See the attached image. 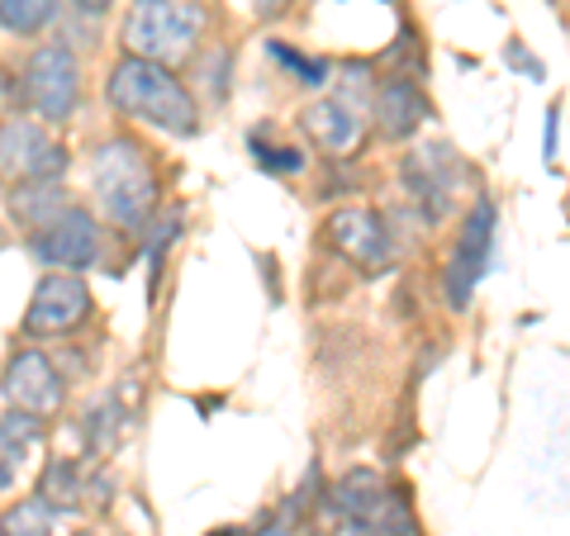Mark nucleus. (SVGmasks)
I'll return each mask as SVG.
<instances>
[{
	"instance_id": "11",
	"label": "nucleus",
	"mask_w": 570,
	"mask_h": 536,
	"mask_svg": "<svg viewBox=\"0 0 570 536\" xmlns=\"http://www.w3.org/2000/svg\"><path fill=\"white\" fill-rule=\"evenodd\" d=\"M328 242L362 271H385L390 266V234L371 209H337L328 219Z\"/></svg>"
},
{
	"instance_id": "4",
	"label": "nucleus",
	"mask_w": 570,
	"mask_h": 536,
	"mask_svg": "<svg viewBox=\"0 0 570 536\" xmlns=\"http://www.w3.org/2000/svg\"><path fill=\"white\" fill-rule=\"evenodd\" d=\"M333 504L343 513L352 536H419L409 504L395 489L381 485L376 470H352L343 485H337Z\"/></svg>"
},
{
	"instance_id": "17",
	"label": "nucleus",
	"mask_w": 570,
	"mask_h": 536,
	"mask_svg": "<svg viewBox=\"0 0 570 536\" xmlns=\"http://www.w3.org/2000/svg\"><path fill=\"white\" fill-rule=\"evenodd\" d=\"M39 441H43V423L33 418V414L10 408V414L0 418V470H14Z\"/></svg>"
},
{
	"instance_id": "5",
	"label": "nucleus",
	"mask_w": 570,
	"mask_h": 536,
	"mask_svg": "<svg viewBox=\"0 0 570 536\" xmlns=\"http://www.w3.org/2000/svg\"><path fill=\"white\" fill-rule=\"evenodd\" d=\"M24 105L29 115H39L43 123H62L77 115V100H81V67H77V52L67 43H43L33 48V58L24 62Z\"/></svg>"
},
{
	"instance_id": "24",
	"label": "nucleus",
	"mask_w": 570,
	"mask_h": 536,
	"mask_svg": "<svg viewBox=\"0 0 570 536\" xmlns=\"http://www.w3.org/2000/svg\"><path fill=\"white\" fill-rule=\"evenodd\" d=\"M542 148H547V162L557 157V110H547V133H542Z\"/></svg>"
},
{
	"instance_id": "25",
	"label": "nucleus",
	"mask_w": 570,
	"mask_h": 536,
	"mask_svg": "<svg viewBox=\"0 0 570 536\" xmlns=\"http://www.w3.org/2000/svg\"><path fill=\"white\" fill-rule=\"evenodd\" d=\"M285 6H291V0H253V10L262 14V20H276V14H281Z\"/></svg>"
},
{
	"instance_id": "14",
	"label": "nucleus",
	"mask_w": 570,
	"mask_h": 536,
	"mask_svg": "<svg viewBox=\"0 0 570 536\" xmlns=\"http://www.w3.org/2000/svg\"><path fill=\"white\" fill-rule=\"evenodd\" d=\"M299 123H305V133H309L314 148H324V152H347L352 142L362 138V115H356L352 105H343L337 96L309 105V110L299 115Z\"/></svg>"
},
{
	"instance_id": "16",
	"label": "nucleus",
	"mask_w": 570,
	"mask_h": 536,
	"mask_svg": "<svg viewBox=\"0 0 570 536\" xmlns=\"http://www.w3.org/2000/svg\"><path fill=\"white\" fill-rule=\"evenodd\" d=\"M10 209H14V219H20L24 228H33L39 234L43 224H52L58 214L67 209V195L58 181H33V186H14L10 190Z\"/></svg>"
},
{
	"instance_id": "28",
	"label": "nucleus",
	"mask_w": 570,
	"mask_h": 536,
	"mask_svg": "<svg viewBox=\"0 0 570 536\" xmlns=\"http://www.w3.org/2000/svg\"><path fill=\"white\" fill-rule=\"evenodd\" d=\"M0 247H6V228H0Z\"/></svg>"
},
{
	"instance_id": "10",
	"label": "nucleus",
	"mask_w": 570,
	"mask_h": 536,
	"mask_svg": "<svg viewBox=\"0 0 570 536\" xmlns=\"http://www.w3.org/2000/svg\"><path fill=\"white\" fill-rule=\"evenodd\" d=\"M0 395L10 399V408L33 418H52L62 408V370L48 361L43 351H14L6 361V380H0Z\"/></svg>"
},
{
	"instance_id": "7",
	"label": "nucleus",
	"mask_w": 570,
	"mask_h": 536,
	"mask_svg": "<svg viewBox=\"0 0 570 536\" xmlns=\"http://www.w3.org/2000/svg\"><path fill=\"white\" fill-rule=\"evenodd\" d=\"M29 252L39 266H52V271H86V266L100 261V224L91 209L67 205L58 219L43 224L39 234L29 238Z\"/></svg>"
},
{
	"instance_id": "12",
	"label": "nucleus",
	"mask_w": 570,
	"mask_h": 536,
	"mask_svg": "<svg viewBox=\"0 0 570 536\" xmlns=\"http://www.w3.org/2000/svg\"><path fill=\"white\" fill-rule=\"evenodd\" d=\"M404 186L423 205V219H438V214L448 209V200H452V186H456V157H452V148H438V142H433V148L409 152Z\"/></svg>"
},
{
	"instance_id": "13",
	"label": "nucleus",
	"mask_w": 570,
	"mask_h": 536,
	"mask_svg": "<svg viewBox=\"0 0 570 536\" xmlns=\"http://www.w3.org/2000/svg\"><path fill=\"white\" fill-rule=\"evenodd\" d=\"M376 119L385 138H409L428 119V100L414 77H390L376 91Z\"/></svg>"
},
{
	"instance_id": "1",
	"label": "nucleus",
	"mask_w": 570,
	"mask_h": 536,
	"mask_svg": "<svg viewBox=\"0 0 570 536\" xmlns=\"http://www.w3.org/2000/svg\"><path fill=\"white\" fill-rule=\"evenodd\" d=\"M110 105L119 115L153 123V129L176 133V138L200 133V105L186 91V81L171 77V67H163V62L124 58L110 71Z\"/></svg>"
},
{
	"instance_id": "22",
	"label": "nucleus",
	"mask_w": 570,
	"mask_h": 536,
	"mask_svg": "<svg viewBox=\"0 0 570 536\" xmlns=\"http://www.w3.org/2000/svg\"><path fill=\"white\" fill-rule=\"evenodd\" d=\"M504 58H509L513 67H523V71H528V77H532V81H542V62H538V58H532V52H528V48H523L519 39H513V43H509V52H504Z\"/></svg>"
},
{
	"instance_id": "26",
	"label": "nucleus",
	"mask_w": 570,
	"mask_h": 536,
	"mask_svg": "<svg viewBox=\"0 0 570 536\" xmlns=\"http://www.w3.org/2000/svg\"><path fill=\"white\" fill-rule=\"evenodd\" d=\"M71 6H77L81 14H105L110 10V0H71Z\"/></svg>"
},
{
	"instance_id": "8",
	"label": "nucleus",
	"mask_w": 570,
	"mask_h": 536,
	"mask_svg": "<svg viewBox=\"0 0 570 536\" xmlns=\"http://www.w3.org/2000/svg\"><path fill=\"white\" fill-rule=\"evenodd\" d=\"M494 200L490 195H480L466 228H461L456 238V252L448 261V276H442V285H448V299L452 309H466V299L475 295V285L485 280V271L494 266Z\"/></svg>"
},
{
	"instance_id": "19",
	"label": "nucleus",
	"mask_w": 570,
	"mask_h": 536,
	"mask_svg": "<svg viewBox=\"0 0 570 536\" xmlns=\"http://www.w3.org/2000/svg\"><path fill=\"white\" fill-rule=\"evenodd\" d=\"M58 508L43 504V498H24L0 517V536H58Z\"/></svg>"
},
{
	"instance_id": "6",
	"label": "nucleus",
	"mask_w": 570,
	"mask_h": 536,
	"mask_svg": "<svg viewBox=\"0 0 570 536\" xmlns=\"http://www.w3.org/2000/svg\"><path fill=\"white\" fill-rule=\"evenodd\" d=\"M67 152L52 142L33 119H0V181L33 186V181H62Z\"/></svg>"
},
{
	"instance_id": "21",
	"label": "nucleus",
	"mask_w": 570,
	"mask_h": 536,
	"mask_svg": "<svg viewBox=\"0 0 570 536\" xmlns=\"http://www.w3.org/2000/svg\"><path fill=\"white\" fill-rule=\"evenodd\" d=\"M266 52H272V58L281 62V67H291L295 71V77L299 81H305V86H324L328 81V67L324 62H314V58H305V52H295V48H285V43H266Z\"/></svg>"
},
{
	"instance_id": "18",
	"label": "nucleus",
	"mask_w": 570,
	"mask_h": 536,
	"mask_svg": "<svg viewBox=\"0 0 570 536\" xmlns=\"http://www.w3.org/2000/svg\"><path fill=\"white\" fill-rule=\"evenodd\" d=\"M58 10H62L58 0H0V29L33 39V33H43L58 20Z\"/></svg>"
},
{
	"instance_id": "15",
	"label": "nucleus",
	"mask_w": 570,
	"mask_h": 536,
	"mask_svg": "<svg viewBox=\"0 0 570 536\" xmlns=\"http://www.w3.org/2000/svg\"><path fill=\"white\" fill-rule=\"evenodd\" d=\"M91 494H96V475L77 466V460H67V456H52L48 460V470L39 479V498L43 504H52L58 513H77L91 504Z\"/></svg>"
},
{
	"instance_id": "27",
	"label": "nucleus",
	"mask_w": 570,
	"mask_h": 536,
	"mask_svg": "<svg viewBox=\"0 0 570 536\" xmlns=\"http://www.w3.org/2000/svg\"><path fill=\"white\" fill-rule=\"evenodd\" d=\"M10 489V470H0V494H6Z\"/></svg>"
},
{
	"instance_id": "29",
	"label": "nucleus",
	"mask_w": 570,
	"mask_h": 536,
	"mask_svg": "<svg viewBox=\"0 0 570 536\" xmlns=\"http://www.w3.org/2000/svg\"><path fill=\"white\" fill-rule=\"evenodd\" d=\"M77 536H91V532H77Z\"/></svg>"
},
{
	"instance_id": "23",
	"label": "nucleus",
	"mask_w": 570,
	"mask_h": 536,
	"mask_svg": "<svg viewBox=\"0 0 570 536\" xmlns=\"http://www.w3.org/2000/svg\"><path fill=\"white\" fill-rule=\"evenodd\" d=\"M10 105H14V81L6 77V67H0V119L10 115Z\"/></svg>"
},
{
	"instance_id": "3",
	"label": "nucleus",
	"mask_w": 570,
	"mask_h": 536,
	"mask_svg": "<svg viewBox=\"0 0 570 536\" xmlns=\"http://www.w3.org/2000/svg\"><path fill=\"white\" fill-rule=\"evenodd\" d=\"M200 24L205 10L186 6V0H134V10L124 14V48H129V58L176 67L181 58H190Z\"/></svg>"
},
{
	"instance_id": "2",
	"label": "nucleus",
	"mask_w": 570,
	"mask_h": 536,
	"mask_svg": "<svg viewBox=\"0 0 570 536\" xmlns=\"http://www.w3.org/2000/svg\"><path fill=\"white\" fill-rule=\"evenodd\" d=\"M91 190L100 214L124 234H142L148 214L157 209V167L142 142L105 138L91 152Z\"/></svg>"
},
{
	"instance_id": "20",
	"label": "nucleus",
	"mask_w": 570,
	"mask_h": 536,
	"mask_svg": "<svg viewBox=\"0 0 570 536\" xmlns=\"http://www.w3.org/2000/svg\"><path fill=\"white\" fill-rule=\"evenodd\" d=\"M247 152L257 157V167L276 171V176H295L299 167H305V157H299L295 148H276V142H266V133H247Z\"/></svg>"
},
{
	"instance_id": "9",
	"label": "nucleus",
	"mask_w": 570,
	"mask_h": 536,
	"mask_svg": "<svg viewBox=\"0 0 570 536\" xmlns=\"http://www.w3.org/2000/svg\"><path fill=\"white\" fill-rule=\"evenodd\" d=\"M91 318V290L71 271H48L24 309V337H67Z\"/></svg>"
}]
</instances>
